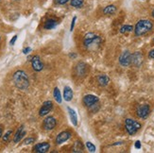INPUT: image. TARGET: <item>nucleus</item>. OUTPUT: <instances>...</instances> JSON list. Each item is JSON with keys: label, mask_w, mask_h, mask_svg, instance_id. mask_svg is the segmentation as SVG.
Segmentation results:
<instances>
[{"label": "nucleus", "mask_w": 154, "mask_h": 153, "mask_svg": "<svg viewBox=\"0 0 154 153\" xmlns=\"http://www.w3.org/2000/svg\"><path fill=\"white\" fill-rule=\"evenodd\" d=\"M83 0H70V4L75 8H82L83 6Z\"/></svg>", "instance_id": "nucleus-22"}, {"label": "nucleus", "mask_w": 154, "mask_h": 153, "mask_svg": "<svg viewBox=\"0 0 154 153\" xmlns=\"http://www.w3.org/2000/svg\"><path fill=\"white\" fill-rule=\"evenodd\" d=\"M0 39H1V38H0Z\"/></svg>", "instance_id": "nucleus-36"}, {"label": "nucleus", "mask_w": 154, "mask_h": 153, "mask_svg": "<svg viewBox=\"0 0 154 153\" xmlns=\"http://www.w3.org/2000/svg\"><path fill=\"white\" fill-rule=\"evenodd\" d=\"M144 62V57L141 52H135L134 54H132L131 57V63L135 66V67H140Z\"/></svg>", "instance_id": "nucleus-11"}, {"label": "nucleus", "mask_w": 154, "mask_h": 153, "mask_svg": "<svg viewBox=\"0 0 154 153\" xmlns=\"http://www.w3.org/2000/svg\"><path fill=\"white\" fill-rule=\"evenodd\" d=\"M153 41H154V39H153Z\"/></svg>", "instance_id": "nucleus-35"}, {"label": "nucleus", "mask_w": 154, "mask_h": 153, "mask_svg": "<svg viewBox=\"0 0 154 153\" xmlns=\"http://www.w3.org/2000/svg\"><path fill=\"white\" fill-rule=\"evenodd\" d=\"M86 148H88V150L90 152H95L96 151V145L92 144L91 142H87L86 143Z\"/></svg>", "instance_id": "nucleus-24"}, {"label": "nucleus", "mask_w": 154, "mask_h": 153, "mask_svg": "<svg viewBox=\"0 0 154 153\" xmlns=\"http://www.w3.org/2000/svg\"><path fill=\"white\" fill-rule=\"evenodd\" d=\"M26 135V130H24V126H21L16 131V133L14 135V137H13V142L14 143H18L21 141V139Z\"/></svg>", "instance_id": "nucleus-15"}, {"label": "nucleus", "mask_w": 154, "mask_h": 153, "mask_svg": "<svg viewBox=\"0 0 154 153\" xmlns=\"http://www.w3.org/2000/svg\"><path fill=\"white\" fill-rule=\"evenodd\" d=\"M2 136V130H1V128H0V137Z\"/></svg>", "instance_id": "nucleus-33"}, {"label": "nucleus", "mask_w": 154, "mask_h": 153, "mask_svg": "<svg viewBox=\"0 0 154 153\" xmlns=\"http://www.w3.org/2000/svg\"><path fill=\"white\" fill-rule=\"evenodd\" d=\"M151 15H152V17H154V10H153L152 12H151Z\"/></svg>", "instance_id": "nucleus-34"}, {"label": "nucleus", "mask_w": 154, "mask_h": 153, "mask_svg": "<svg viewBox=\"0 0 154 153\" xmlns=\"http://www.w3.org/2000/svg\"><path fill=\"white\" fill-rule=\"evenodd\" d=\"M77 20V17L75 16L74 18H73L72 20V23H71V26H70V31H73V29H74V26H75V22Z\"/></svg>", "instance_id": "nucleus-28"}, {"label": "nucleus", "mask_w": 154, "mask_h": 153, "mask_svg": "<svg viewBox=\"0 0 154 153\" xmlns=\"http://www.w3.org/2000/svg\"><path fill=\"white\" fill-rule=\"evenodd\" d=\"M50 148V145L49 143H40L35 145V147L33 148V151L37 152V153H45L48 152Z\"/></svg>", "instance_id": "nucleus-13"}, {"label": "nucleus", "mask_w": 154, "mask_h": 153, "mask_svg": "<svg viewBox=\"0 0 154 153\" xmlns=\"http://www.w3.org/2000/svg\"><path fill=\"white\" fill-rule=\"evenodd\" d=\"M153 28V24L149 20H140L137 22L134 28V32L136 36H142L150 31Z\"/></svg>", "instance_id": "nucleus-3"}, {"label": "nucleus", "mask_w": 154, "mask_h": 153, "mask_svg": "<svg viewBox=\"0 0 154 153\" xmlns=\"http://www.w3.org/2000/svg\"><path fill=\"white\" fill-rule=\"evenodd\" d=\"M67 111H68V114H69L70 120H71L72 124L74 126H77L78 125V116H77L76 112L73 109H71L70 107H67Z\"/></svg>", "instance_id": "nucleus-19"}, {"label": "nucleus", "mask_w": 154, "mask_h": 153, "mask_svg": "<svg viewBox=\"0 0 154 153\" xmlns=\"http://www.w3.org/2000/svg\"><path fill=\"white\" fill-rule=\"evenodd\" d=\"M35 141V139L34 138H32V137H29V138H26V139H25V141H24V144L25 145H29V144H31V143H33Z\"/></svg>", "instance_id": "nucleus-26"}, {"label": "nucleus", "mask_w": 154, "mask_h": 153, "mask_svg": "<svg viewBox=\"0 0 154 153\" xmlns=\"http://www.w3.org/2000/svg\"><path fill=\"white\" fill-rule=\"evenodd\" d=\"M71 137V132L70 131H63L61 133H59L57 138H56V144L57 145H61L64 142H66L68 139Z\"/></svg>", "instance_id": "nucleus-14"}, {"label": "nucleus", "mask_w": 154, "mask_h": 153, "mask_svg": "<svg viewBox=\"0 0 154 153\" xmlns=\"http://www.w3.org/2000/svg\"><path fill=\"white\" fill-rule=\"evenodd\" d=\"M88 72H89V68H88V65H87L86 63L80 62L76 65L75 73L79 78H84Z\"/></svg>", "instance_id": "nucleus-5"}, {"label": "nucleus", "mask_w": 154, "mask_h": 153, "mask_svg": "<svg viewBox=\"0 0 154 153\" xmlns=\"http://www.w3.org/2000/svg\"><path fill=\"white\" fill-rule=\"evenodd\" d=\"M149 58L154 60V49H151L149 53Z\"/></svg>", "instance_id": "nucleus-30"}, {"label": "nucleus", "mask_w": 154, "mask_h": 153, "mask_svg": "<svg viewBox=\"0 0 154 153\" xmlns=\"http://www.w3.org/2000/svg\"><path fill=\"white\" fill-rule=\"evenodd\" d=\"M56 125H57V121H56L55 117L48 116V117H46L44 120V122H43V128L45 130H53L56 127Z\"/></svg>", "instance_id": "nucleus-8"}, {"label": "nucleus", "mask_w": 154, "mask_h": 153, "mask_svg": "<svg viewBox=\"0 0 154 153\" xmlns=\"http://www.w3.org/2000/svg\"><path fill=\"white\" fill-rule=\"evenodd\" d=\"M31 66L34 71L36 72H40L42 71L43 68H44V64L41 61V58H40L38 55L36 56H33L32 59H31Z\"/></svg>", "instance_id": "nucleus-9"}, {"label": "nucleus", "mask_w": 154, "mask_h": 153, "mask_svg": "<svg viewBox=\"0 0 154 153\" xmlns=\"http://www.w3.org/2000/svg\"><path fill=\"white\" fill-rule=\"evenodd\" d=\"M31 51V48L30 47H26L24 50H23V53H24V54H29V53Z\"/></svg>", "instance_id": "nucleus-31"}, {"label": "nucleus", "mask_w": 154, "mask_h": 153, "mask_svg": "<svg viewBox=\"0 0 154 153\" xmlns=\"http://www.w3.org/2000/svg\"><path fill=\"white\" fill-rule=\"evenodd\" d=\"M17 35H14V36H13V38L11 40V42H10V44H11V45H13V44H15V41H16V40H17Z\"/></svg>", "instance_id": "nucleus-29"}, {"label": "nucleus", "mask_w": 154, "mask_h": 153, "mask_svg": "<svg viewBox=\"0 0 154 153\" xmlns=\"http://www.w3.org/2000/svg\"><path fill=\"white\" fill-rule=\"evenodd\" d=\"M53 108V103L52 101L50 100H48V101H45L42 105L41 109L39 111V115L40 116H45L46 115H48L49 112H51Z\"/></svg>", "instance_id": "nucleus-10"}, {"label": "nucleus", "mask_w": 154, "mask_h": 153, "mask_svg": "<svg viewBox=\"0 0 154 153\" xmlns=\"http://www.w3.org/2000/svg\"><path fill=\"white\" fill-rule=\"evenodd\" d=\"M53 96H54L55 100L58 103H62V95H61V92H60L59 88L56 87L54 89V92H53Z\"/></svg>", "instance_id": "nucleus-21"}, {"label": "nucleus", "mask_w": 154, "mask_h": 153, "mask_svg": "<svg viewBox=\"0 0 154 153\" xmlns=\"http://www.w3.org/2000/svg\"><path fill=\"white\" fill-rule=\"evenodd\" d=\"M57 25H58L57 20L50 18V19L46 20V21L45 22L44 29H53L54 28H56V26H57Z\"/></svg>", "instance_id": "nucleus-16"}, {"label": "nucleus", "mask_w": 154, "mask_h": 153, "mask_svg": "<svg viewBox=\"0 0 154 153\" xmlns=\"http://www.w3.org/2000/svg\"><path fill=\"white\" fill-rule=\"evenodd\" d=\"M11 134H12V130H11L7 131L6 133H5V135H3V142H8Z\"/></svg>", "instance_id": "nucleus-25"}, {"label": "nucleus", "mask_w": 154, "mask_h": 153, "mask_svg": "<svg viewBox=\"0 0 154 153\" xmlns=\"http://www.w3.org/2000/svg\"><path fill=\"white\" fill-rule=\"evenodd\" d=\"M97 82L100 86H102V87H104V86H107L109 84L110 82V78L107 76V75H99L97 77Z\"/></svg>", "instance_id": "nucleus-18"}, {"label": "nucleus", "mask_w": 154, "mask_h": 153, "mask_svg": "<svg viewBox=\"0 0 154 153\" xmlns=\"http://www.w3.org/2000/svg\"><path fill=\"white\" fill-rule=\"evenodd\" d=\"M63 98L65 101H71L73 98V91L68 86H65L63 89Z\"/></svg>", "instance_id": "nucleus-17"}, {"label": "nucleus", "mask_w": 154, "mask_h": 153, "mask_svg": "<svg viewBox=\"0 0 154 153\" xmlns=\"http://www.w3.org/2000/svg\"><path fill=\"white\" fill-rule=\"evenodd\" d=\"M98 101V97L94 95H87L83 97V104L86 107H92V106L96 105Z\"/></svg>", "instance_id": "nucleus-12"}, {"label": "nucleus", "mask_w": 154, "mask_h": 153, "mask_svg": "<svg viewBox=\"0 0 154 153\" xmlns=\"http://www.w3.org/2000/svg\"><path fill=\"white\" fill-rule=\"evenodd\" d=\"M69 1V0H55V2L59 5H64Z\"/></svg>", "instance_id": "nucleus-27"}, {"label": "nucleus", "mask_w": 154, "mask_h": 153, "mask_svg": "<svg viewBox=\"0 0 154 153\" xmlns=\"http://www.w3.org/2000/svg\"><path fill=\"white\" fill-rule=\"evenodd\" d=\"M13 82L19 90H26L29 86V79L26 73L23 70H18L13 74Z\"/></svg>", "instance_id": "nucleus-1"}, {"label": "nucleus", "mask_w": 154, "mask_h": 153, "mask_svg": "<svg viewBox=\"0 0 154 153\" xmlns=\"http://www.w3.org/2000/svg\"><path fill=\"white\" fill-rule=\"evenodd\" d=\"M125 128H126L127 132H128L130 135H133L141 129V124L138 121L133 120V119L127 118L125 120Z\"/></svg>", "instance_id": "nucleus-4"}, {"label": "nucleus", "mask_w": 154, "mask_h": 153, "mask_svg": "<svg viewBox=\"0 0 154 153\" xmlns=\"http://www.w3.org/2000/svg\"><path fill=\"white\" fill-rule=\"evenodd\" d=\"M133 30V26H131V25H126V26H121V29H120V33H128V32H131Z\"/></svg>", "instance_id": "nucleus-23"}, {"label": "nucleus", "mask_w": 154, "mask_h": 153, "mask_svg": "<svg viewBox=\"0 0 154 153\" xmlns=\"http://www.w3.org/2000/svg\"><path fill=\"white\" fill-rule=\"evenodd\" d=\"M117 8H116V6L115 5H109V6H107L105 7V8L103 9V13L106 15H111V14H113L116 11Z\"/></svg>", "instance_id": "nucleus-20"}, {"label": "nucleus", "mask_w": 154, "mask_h": 153, "mask_svg": "<svg viewBox=\"0 0 154 153\" xmlns=\"http://www.w3.org/2000/svg\"><path fill=\"white\" fill-rule=\"evenodd\" d=\"M149 112H150V107L149 104H143V105H140L139 107L136 110V115L139 118H142V119H146L149 115Z\"/></svg>", "instance_id": "nucleus-7"}, {"label": "nucleus", "mask_w": 154, "mask_h": 153, "mask_svg": "<svg viewBox=\"0 0 154 153\" xmlns=\"http://www.w3.org/2000/svg\"><path fill=\"white\" fill-rule=\"evenodd\" d=\"M101 44V38L96 35L95 33L89 32L84 36L83 39V44L87 49H93L96 48Z\"/></svg>", "instance_id": "nucleus-2"}, {"label": "nucleus", "mask_w": 154, "mask_h": 153, "mask_svg": "<svg viewBox=\"0 0 154 153\" xmlns=\"http://www.w3.org/2000/svg\"><path fill=\"white\" fill-rule=\"evenodd\" d=\"M135 148H141V143H140V141H136L135 142Z\"/></svg>", "instance_id": "nucleus-32"}, {"label": "nucleus", "mask_w": 154, "mask_h": 153, "mask_svg": "<svg viewBox=\"0 0 154 153\" xmlns=\"http://www.w3.org/2000/svg\"><path fill=\"white\" fill-rule=\"evenodd\" d=\"M131 57L132 54L130 51L128 50L124 51L119 57V63L122 66H124V67H128L129 65L131 64Z\"/></svg>", "instance_id": "nucleus-6"}]
</instances>
